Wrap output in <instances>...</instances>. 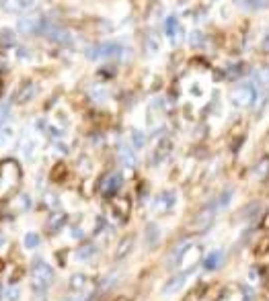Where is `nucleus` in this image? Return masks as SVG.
Masks as SVG:
<instances>
[{
	"mask_svg": "<svg viewBox=\"0 0 269 301\" xmlns=\"http://www.w3.org/2000/svg\"><path fill=\"white\" fill-rule=\"evenodd\" d=\"M54 283V271L47 262L41 258H35L31 264V287L35 293H43Z\"/></svg>",
	"mask_w": 269,
	"mask_h": 301,
	"instance_id": "obj_1",
	"label": "nucleus"
},
{
	"mask_svg": "<svg viewBox=\"0 0 269 301\" xmlns=\"http://www.w3.org/2000/svg\"><path fill=\"white\" fill-rule=\"evenodd\" d=\"M257 96H259V90H257L255 82H243V84H239L232 90L230 100H232L234 107L247 109V107H253L257 103Z\"/></svg>",
	"mask_w": 269,
	"mask_h": 301,
	"instance_id": "obj_2",
	"label": "nucleus"
},
{
	"mask_svg": "<svg viewBox=\"0 0 269 301\" xmlns=\"http://www.w3.org/2000/svg\"><path fill=\"white\" fill-rule=\"evenodd\" d=\"M19 178H21V168L16 166V162L6 160L0 164V195H8L12 187L19 185Z\"/></svg>",
	"mask_w": 269,
	"mask_h": 301,
	"instance_id": "obj_3",
	"label": "nucleus"
},
{
	"mask_svg": "<svg viewBox=\"0 0 269 301\" xmlns=\"http://www.w3.org/2000/svg\"><path fill=\"white\" fill-rule=\"evenodd\" d=\"M124 54V45L115 43V41H105V43H97L87 49V60H107V58H117Z\"/></svg>",
	"mask_w": 269,
	"mask_h": 301,
	"instance_id": "obj_4",
	"label": "nucleus"
},
{
	"mask_svg": "<svg viewBox=\"0 0 269 301\" xmlns=\"http://www.w3.org/2000/svg\"><path fill=\"white\" fill-rule=\"evenodd\" d=\"M216 211H218V207H216V203H212V205H208V207H204L201 209L193 220L189 222V229L191 231H206L212 224H214V217H216Z\"/></svg>",
	"mask_w": 269,
	"mask_h": 301,
	"instance_id": "obj_5",
	"label": "nucleus"
},
{
	"mask_svg": "<svg viewBox=\"0 0 269 301\" xmlns=\"http://www.w3.org/2000/svg\"><path fill=\"white\" fill-rule=\"evenodd\" d=\"M175 205H177V193L175 191H162L154 199V209L160 211V213L171 211Z\"/></svg>",
	"mask_w": 269,
	"mask_h": 301,
	"instance_id": "obj_6",
	"label": "nucleus"
},
{
	"mask_svg": "<svg viewBox=\"0 0 269 301\" xmlns=\"http://www.w3.org/2000/svg\"><path fill=\"white\" fill-rule=\"evenodd\" d=\"M201 258V248L199 246H193V244H189L187 246V250L181 254V258H179V266H183L185 271H189V269H193V266L197 264V260Z\"/></svg>",
	"mask_w": 269,
	"mask_h": 301,
	"instance_id": "obj_7",
	"label": "nucleus"
},
{
	"mask_svg": "<svg viewBox=\"0 0 269 301\" xmlns=\"http://www.w3.org/2000/svg\"><path fill=\"white\" fill-rule=\"evenodd\" d=\"M124 185V178H122V174H117V172H113V174H109V176H105V180H103V185H101V193H103V197H113L117 191H120V187Z\"/></svg>",
	"mask_w": 269,
	"mask_h": 301,
	"instance_id": "obj_8",
	"label": "nucleus"
},
{
	"mask_svg": "<svg viewBox=\"0 0 269 301\" xmlns=\"http://www.w3.org/2000/svg\"><path fill=\"white\" fill-rule=\"evenodd\" d=\"M191 271L193 269H189V271H185V273H181V275H175V277H171L169 281H166V285L162 287V295L164 297H169V295H175L183 285H185V281H187V277L191 275Z\"/></svg>",
	"mask_w": 269,
	"mask_h": 301,
	"instance_id": "obj_9",
	"label": "nucleus"
},
{
	"mask_svg": "<svg viewBox=\"0 0 269 301\" xmlns=\"http://www.w3.org/2000/svg\"><path fill=\"white\" fill-rule=\"evenodd\" d=\"M111 211L120 220H128V215L132 211V201L128 197H113L111 199Z\"/></svg>",
	"mask_w": 269,
	"mask_h": 301,
	"instance_id": "obj_10",
	"label": "nucleus"
},
{
	"mask_svg": "<svg viewBox=\"0 0 269 301\" xmlns=\"http://www.w3.org/2000/svg\"><path fill=\"white\" fill-rule=\"evenodd\" d=\"M47 37L52 39L54 43H60V45H70L74 41L72 37V33L68 29H58V27H52L47 31Z\"/></svg>",
	"mask_w": 269,
	"mask_h": 301,
	"instance_id": "obj_11",
	"label": "nucleus"
},
{
	"mask_svg": "<svg viewBox=\"0 0 269 301\" xmlns=\"http://www.w3.org/2000/svg\"><path fill=\"white\" fill-rule=\"evenodd\" d=\"M66 222H68V215H66L64 211H56V213L49 215L45 227H47L49 233H56V231H60V229L66 226Z\"/></svg>",
	"mask_w": 269,
	"mask_h": 301,
	"instance_id": "obj_12",
	"label": "nucleus"
},
{
	"mask_svg": "<svg viewBox=\"0 0 269 301\" xmlns=\"http://www.w3.org/2000/svg\"><path fill=\"white\" fill-rule=\"evenodd\" d=\"M134 242H136V238H134L132 233H130V236H126V238H122L120 244H117V248H115V260H124L132 252Z\"/></svg>",
	"mask_w": 269,
	"mask_h": 301,
	"instance_id": "obj_13",
	"label": "nucleus"
},
{
	"mask_svg": "<svg viewBox=\"0 0 269 301\" xmlns=\"http://www.w3.org/2000/svg\"><path fill=\"white\" fill-rule=\"evenodd\" d=\"M33 4H35V0H4L2 2L4 10H8V12H25Z\"/></svg>",
	"mask_w": 269,
	"mask_h": 301,
	"instance_id": "obj_14",
	"label": "nucleus"
},
{
	"mask_svg": "<svg viewBox=\"0 0 269 301\" xmlns=\"http://www.w3.org/2000/svg\"><path fill=\"white\" fill-rule=\"evenodd\" d=\"M144 238H146V244L150 248H154L158 244V240H160V226L154 224V222H150L146 226V229H144Z\"/></svg>",
	"mask_w": 269,
	"mask_h": 301,
	"instance_id": "obj_15",
	"label": "nucleus"
},
{
	"mask_svg": "<svg viewBox=\"0 0 269 301\" xmlns=\"http://www.w3.org/2000/svg\"><path fill=\"white\" fill-rule=\"evenodd\" d=\"M171 146H173V142H171V140H162V142L156 146L154 156H152V166H158L166 156L171 154Z\"/></svg>",
	"mask_w": 269,
	"mask_h": 301,
	"instance_id": "obj_16",
	"label": "nucleus"
},
{
	"mask_svg": "<svg viewBox=\"0 0 269 301\" xmlns=\"http://www.w3.org/2000/svg\"><path fill=\"white\" fill-rule=\"evenodd\" d=\"M19 31L29 33V35H35V33H39V19H35V16H21Z\"/></svg>",
	"mask_w": 269,
	"mask_h": 301,
	"instance_id": "obj_17",
	"label": "nucleus"
},
{
	"mask_svg": "<svg viewBox=\"0 0 269 301\" xmlns=\"http://www.w3.org/2000/svg\"><path fill=\"white\" fill-rule=\"evenodd\" d=\"M117 158H120V162L124 166H136V154H134V150L128 146L117 148Z\"/></svg>",
	"mask_w": 269,
	"mask_h": 301,
	"instance_id": "obj_18",
	"label": "nucleus"
},
{
	"mask_svg": "<svg viewBox=\"0 0 269 301\" xmlns=\"http://www.w3.org/2000/svg\"><path fill=\"white\" fill-rule=\"evenodd\" d=\"M35 92H37V86L33 84V82H25L14 98H16V103H25V100H31L33 96H35Z\"/></svg>",
	"mask_w": 269,
	"mask_h": 301,
	"instance_id": "obj_19",
	"label": "nucleus"
},
{
	"mask_svg": "<svg viewBox=\"0 0 269 301\" xmlns=\"http://www.w3.org/2000/svg\"><path fill=\"white\" fill-rule=\"evenodd\" d=\"M222 260H224L222 252H220V250H216V252L208 254V256L204 258V269H206V271H216L218 266L222 264Z\"/></svg>",
	"mask_w": 269,
	"mask_h": 301,
	"instance_id": "obj_20",
	"label": "nucleus"
},
{
	"mask_svg": "<svg viewBox=\"0 0 269 301\" xmlns=\"http://www.w3.org/2000/svg\"><path fill=\"white\" fill-rule=\"evenodd\" d=\"M95 254H97V246L91 244V242L78 246V250H76V258H78V260H91Z\"/></svg>",
	"mask_w": 269,
	"mask_h": 301,
	"instance_id": "obj_21",
	"label": "nucleus"
},
{
	"mask_svg": "<svg viewBox=\"0 0 269 301\" xmlns=\"http://www.w3.org/2000/svg\"><path fill=\"white\" fill-rule=\"evenodd\" d=\"M164 31H166V35H169L171 39L177 37V33H179V19H177V14H169V16H166Z\"/></svg>",
	"mask_w": 269,
	"mask_h": 301,
	"instance_id": "obj_22",
	"label": "nucleus"
},
{
	"mask_svg": "<svg viewBox=\"0 0 269 301\" xmlns=\"http://www.w3.org/2000/svg\"><path fill=\"white\" fill-rule=\"evenodd\" d=\"M255 84L257 86H269V66H261L255 72Z\"/></svg>",
	"mask_w": 269,
	"mask_h": 301,
	"instance_id": "obj_23",
	"label": "nucleus"
},
{
	"mask_svg": "<svg viewBox=\"0 0 269 301\" xmlns=\"http://www.w3.org/2000/svg\"><path fill=\"white\" fill-rule=\"evenodd\" d=\"M132 144L136 150H142L146 146V133L142 129H132Z\"/></svg>",
	"mask_w": 269,
	"mask_h": 301,
	"instance_id": "obj_24",
	"label": "nucleus"
},
{
	"mask_svg": "<svg viewBox=\"0 0 269 301\" xmlns=\"http://www.w3.org/2000/svg\"><path fill=\"white\" fill-rule=\"evenodd\" d=\"M39 242H41V238H39V233H35V231H27L25 236H23V244H25V248H37L39 246Z\"/></svg>",
	"mask_w": 269,
	"mask_h": 301,
	"instance_id": "obj_25",
	"label": "nucleus"
},
{
	"mask_svg": "<svg viewBox=\"0 0 269 301\" xmlns=\"http://www.w3.org/2000/svg\"><path fill=\"white\" fill-rule=\"evenodd\" d=\"M187 246H189V242H181V244L173 250V252L169 254V264H177V262H179V258H181V254L185 252V250H187Z\"/></svg>",
	"mask_w": 269,
	"mask_h": 301,
	"instance_id": "obj_26",
	"label": "nucleus"
},
{
	"mask_svg": "<svg viewBox=\"0 0 269 301\" xmlns=\"http://www.w3.org/2000/svg\"><path fill=\"white\" fill-rule=\"evenodd\" d=\"M232 189H226L220 197H218V201H216V207H218V211H220V209H226L228 207V203H230V199H232Z\"/></svg>",
	"mask_w": 269,
	"mask_h": 301,
	"instance_id": "obj_27",
	"label": "nucleus"
},
{
	"mask_svg": "<svg viewBox=\"0 0 269 301\" xmlns=\"http://www.w3.org/2000/svg\"><path fill=\"white\" fill-rule=\"evenodd\" d=\"M241 74H243V64H234V66H228V68H226L224 78H228V80H237Z\"/></svg>",
	"mask_w": 269,
	"mask_h": 301,
	"instance_id": "obj_28",
	"label": "nucleus"
},
{
	"mask_svg": "<svg viewBox=\"0 0 269 301\" xmlns=\"http://www.w3.org/2000/svg\"><path fill=\"white\" fill-rule=\"evenodd\" d=\"M255 174L259 178H267L269 176V156H265L259 164H257V168H255Z\"/></svg>",
	"mask_w": 269,
	"mask_h": 301,
	"instance_id": "obj_29",
	"label": "nucleus"
},
{
	"mask_svg": "<svg viewBox=\"0 0 269 301\" xmlns=\"http://www.w3.org/2000/svg\"><path fill=\"white\" fill-rule=\"evenodd\" d=\"M85 285H87V277L82 273H76L70 277V289H82Z\"/></svg>",
	"mask_w": 269,
	"mask_h": 301,
	"instance_id": "obj_30",
	"label": "nucleus"
},
{
	"mask_svg": "<svg viewBox=\"0 0 269 301\" xmlns=\"http://www.w3.org/2000/svg\"><path fill=\"white\" fill-rule=\"evenodd\" d=\"M146 47H148L150 54H158V52H160V41H158V37L148 35V37H146Z\"/></svg>",
	"mask_w": 269,
	"mask_h": 301,
	"instance_id": "obj_31",
	"label": "nucleus"
},
{
	"mask_svg": "<svg viewBox=\"0 0 269 301\" xmlns=\"http://www.w3.org/2000/svg\"><path fill=\"white\" fill-rule=\"evenodd\" d=\"M255 254L257 256H265V254H269V238L265 236V238H261L259 242H257V246H255Z\"/></svg>",
	"mask_w": 269,
	"mask_h": 301,
	"instance_id": "obj_32",
	"label": "nucleus"
},
{
	"mask_svg": "<svg viewBox=\"0 0 269 301\" xmlns=\"http://www.w3.org/2000/svg\"><path fill=\"white\" fill-rule=\"evenodd\" d=\"M204 41H206L204 33H201V31H191V35H189L191 47H201V45H204Z\"/></svg>",
	"mask_w": 269,
	"mask_h": 301,
	"instance_id": "obj_33",
	"label": "nucleus"
},
{
	"mask_svg": "<svg viewBox=\"0 0 269 301\" xmlns=\"http://www.w3.org/2000/svg\"><path fill=\"white\" fill-rule=\"evenodd\" d=\"M29 207H31V197L29 195H19V197H16V209H19L21 213L27 211Z\"/></svg>",
	"mask_w": 269,
	"mask_h": 301,
	"instance_id": "obj_34",
	"label": "nucleus"
},
{
	"mask_svg": "<svg viewBox=\"0 0 269 301\" xmlns=\"http://www.w3.org/2000/svg\"><path fill=\"white\" fill-rule=\"evenodd\" d=\"M43 203H45L47 207H52V209H58V207H60V199H58L56 193H47V195L43 197Z\"/></svg>",
	"mask_w": 269,
	"mask_h": 301,
	"instance_id": "obj_35",
	"label": "nucleus"
},
{
	"mask_svg": "<svg viewBox=\"0 0 269 301\" xmlns=\"http://www.w3.org/2000/svg\"><path fill=\"white\" fill-rule=\"evenodd\" d=\"M33 154H35V142H33V140H27V142L23 144V156H25L27 160H31Z\"/></svg>",
	"mask_w": 269,
	"mask_h": 301,
	"instance_id": "obj_36",
	"label": "nucleus"
},
{
	"mask_svg": "<svg viewBox=\"0 0 269 301\" xmlns=\"http://www.w3.org/2000/svg\"><path fill=\"white\" fill-rule=\"evenodd\" d=\"M66 176V166L64 164H58L56 168L52 170V180L54 182H60V178H64Z\"/></svg>",
	"mask_w": 269,
	"mask_h": 301,
	"instance_id": "obj_37",
	"label": "nucleus"
},
{
	"mask_svg": "<svg viewBox=\"0 0 269 301\" xmlns=\"http://www.w3.org/2000/svg\"><path fill=\"white\" fill-rule=\"evenodd\" d=\"M0 41H2L4 45H12V43H14V31L4 29L2 33H0Z\"/></svg>",
	"mask_w": 269,
	"mask_h": 301,
	"instance_id": "obj_38",
	"label": "nucleus"
},
{
	"mask_svg": "<svg viewBox=\"0 0 269 301\" xmlns=\"http://www.w3.org/2000/svg\"><path fill=\"white\" fill-rule=\"evenodd\" d=\"M183 301H201V287H195V289L187 291V295L183 297Z\"/></svg>",
	"mask_w": 269,
	"mask_h": 301,
	"instance_id": "obj_39",
	"label": "nucleus"
},
{
	"mask_svg": "<svg viewBox=\"0 0 269 301\" xmlns=\"http://www.w3.org/2000/svg\"><path fill=\"white\" fill-rule=\"evenodd\" d=\"M8 115H10V107H8L6 103H0V125H4V123H6Z\"/></svg>",
	"mask_w": 269,
	"mask_h": 301,
	"instance_id": "obj_40",
	"label": "nucleus"
},
{
	"mask_svg": "<svg viewBox=\"0 0 269 301\" xmlns=\"http://www.w3.org/2000/svg\"><path fill=\"white\" fill-rule=\"evenodd\" d=\"M247 6L249 8H265V6H269V0H247Z\"/></svg>",
	"mask_w": 269,
	"mask_h": 301,
	"instance_id": "obj_41",
	"label": "nucleus"
},
{
	"mask_svg": "<svg viewBox=\"0 0 269 301\" xmlns=\"http://www.w3.org/2000/svg\"><path fill=\"white\" fill-rule=\"evenodd\" d=\"M10 138H12V129L10 127H2V129H0V146H4Z\"/></svg>",
	"mask_w": 269,
	"mask_h": 301,
	"instance_id": "obj_42",
	"label": "nucleus"
},
{
	"mask_svg": "<svg viewBox=\"0 0 269 301\" xmlns=\"http://www.w3.org/2000/svg\"><path fill=\"white\" fill-rule=\"evenodd\" d=\"M4 297H6L8 301H19V297H21V291L16 289V287H8V291L4 293Z\"/></svg>",
	"mask_w": 269,
	"mask_h": 301,
	"instance_id": "obj_43",
	"label": "nucleus"
},
{
	"mask_svg": "<svg viewBox=\"0 0 269 301\" xmlns=\"http://www.w3.org/2000/svg\"><path fill=\"white\" fill-rule=\"evenodd\" d=\"M47 138H52V140H62V138H64V131L58 129V127H49V129H47Z\"/></svg>",
	"mask_w": 269,
	"mask_h": 301,
	"instance_id": "obj_44",
	"label": "nucleus"
},
{
	"mask_svg": "<svg viewBox=\"0 0 269 301\" xmlns=\"http://www.w3.org/2000/svg\"><path fill=\"white\" fill-rule=\"evenodd\" d=\"M243 301H255V293L251 287H243Z\"/></svg>",
	"mask_w": 269,
	"mask_h": 301,
	"instance_id": "obj_45",
	"label": "nucleus"
},
{
	"mask_svg": "<svg viewBox=\"0 0 269 301\" xmlns=\"http://www.w3.org/2000/svg\"><path fill=\"white\" fill-rule=\"evenodd\" d=\"M21 277H23V269H16V271L12 273V277H10V283H12V285H14V283H19Z\"/></svg>",
	"mask_w": 269,
	"mask_h": 301,
	"instance_id": "obj_46",
	"label": "nucleus"
},
{
	"mask_svg": "<svg viewBox=\"0 0 269 301\" xmlns=\"http://www.w3.org/2000/svg\"><path fill=\"white\" fill-rule=\"evenodd\" d=\"M70 236H72V238H82V236H85V233H82V229H80V227H74Z\"/></svg>",
	"mask_w": 269,
	"mask_h": 301,
	"instance_id": "obj_47",
	"label": "nucleus"
},
{
	"mask_svg": "<svg viewBox=\"0 0 269 301\" xmlns=\"http://www.w3.org/2000/svg\"><path fill=\"white\" fill-rule=\"evenodd\" d=\"M66 301H87V297H85V295H72V297H68Z\"/></svg>",
	"mask_w": 269,
	"mask_h": 301,
	"instance_id": "obj_48",
	"label": "nucleus"
},
{
	"mask_svg": "<svg viewBox=\"0 0 269 301\" xmlns=\"http://www.w3.org/2000/svg\"><path fill=\"white\" fill-rule=\"evenodd\" d=\"M263 49H265V52H269V37L263 41Z\"/></svg>",
	"mask_w": 269,
	"mask_h": 301,
	"instance_id": "obj_49",
	"label": "nucleus"
},
{
	"mask_svg": "<svg viewBox=\"0 0 269 301\" xmlns=\"http://www.w3.org/2000/svg\"><path fill=\"white\" fill-rule=\"evenodd\" d=\"M4 242H6V238L2 236V233H0V248H2V246H4Z\"/></svg>",
	"mask_w": 269,
	"mask_h": 301,
	"instance_id": "obj_50",
	"label": "nucleus"
},
{
	"mask_svg": "<svg viewBox=\"0 0 269 301\" xmlns=\"http://www.w3.org/2000/svg\"><path fill=\"white\" fill-rule=\"evenodd\" d=\"M2 293H4V291H2V287H0V299H2Z\"/></svg>",
	"mask_w": 269,
	"mask_h": 301,
	"instance_id": "obj_51",
	"label": "nucleus"
}]
</instances>
